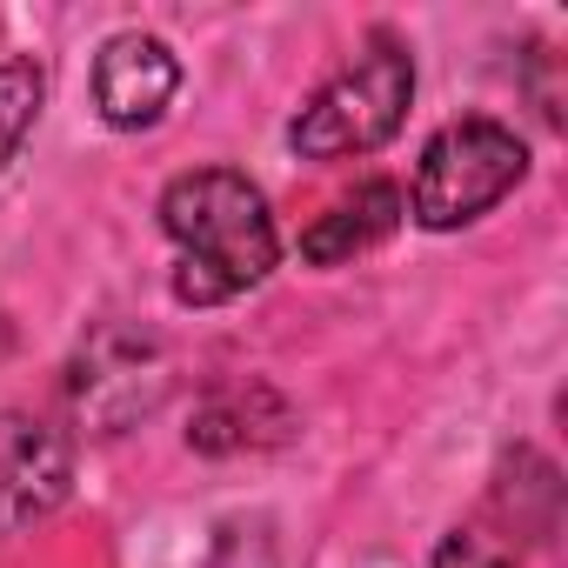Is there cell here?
Returning <instances> with one entry per match:
<instances>
[{"label":"cell","mask_w":568,"mask_h":568,"mask_svg":"<svg viewBox=\"0 0 568 568\" xmlns=\"http://www.w3.org/2000/svg\"><path fill=\"white\" fill-rule=\"evenodd\" d=\"M161 234L174 241V302L221 308L274 274L281 234L267 194L241 168H194L161 187Z\"/></svg>","instance_id":"6da1fadb"},{"label":"cell","mask_w":568,"mask_h":568,"mask_svg":"<svg viewBox=\"0 0 568 568\" xmlns=\"http://www.w3.org/2000/svg\"><path fill=\"white\" fill-rule=\"evenodd\" d=\"M408 101H415V54L402 34L375 28L362 41V54L348 68H335L308 108L288 121V148L302 161H355V154H375L402 134L408 121Z\"/></svg>","instance_id":"7a4b0ae2"},{"label":"cell","mask_w":568,"mask_h":568,"mask_svg":"<svg viewBox=\"0 0 568 568\" xmlns=\"http://www.w3.org/2000/svg\"><path fill=\"white\" fill-rule=\"evenodd\" d=\"M521 181H528V141L495 114H462L442 134H428L402 201L428 234H455L475 227L488 207H501Z\"/></svg>","instance_id":"3957f363"},{"label":"cell","mask_w":568,"mask_h":568,"mask_svg":"<svg viewBox=\"0 0 568 568\" xmlns=\"http://www.w3.org/2000/svg\"><path fill=\"white\" fill-rule=\"evenodd\" d=\"M174 388V355L134 322H101L68 362V408L88 435H128Z\"/></svg>","instance_id":"277c9868"},{"label":"cell","mask_w":568,"mask_h":568,"mask_svg":"<svg viewBox=\"0 0 568 568\" xmlns=\"http://www.w3.org/2000/svg\"><path fill=\"white\" fill-rule=\"evenodd\" d=\"M68 495H74V435L41 415L0 408V541L48 521Z\"/></svg>","instance_id":"5b68a950"},{"label":"cell","mask_w":568,"mask_h":568,"mask_svg":"<svg viewBox=\"0 0 568 568\" xmlns=\"http://www.w3.org/2000/svg\"><path fill=\"white\" fill-rule=\"evenodd\" d=\"M174 94H181V61H174V48L161 34L128 28V34L101 41V54H94V108H101L108 128L141 134L174 108Z\"/></svg>","instance_id":"8992f818"},{"label":"cell","mask_w":568,"mask_h":568,"mask_svg":"<svg viewBox=\"0 0 568 568\" xmlns=\"http://www.w3.org/2000/svg\"><path fill=\"white\" fill-rule=\"evenodd\" d=\"M295 435V415L267 382H234V388H207L194 422H187V442L201 455H241V448H274Z\"/></svg>","instance_id":"52a82bcc"},{"label":"cell","mask_w":568,"mask_h":568,"mask_svg":"<svg viewBox=\"0 0 568 568\" xmlns=\"http://www.w3.org/2000/svg\"><path fill=\"white\" fill-rule=\"evenodd\" d=\"M402 221H408L402 187H395V181H362L348 201H335V207L302 234V261H308V267H342V261L382 247Z\"/></svg>","instance_id":"ba28073f"},{"label":"cell","mask_w":568,"mask_h":568,"mask_svg":"<svg viewBox=\"0 0 568 568\" xmlns=\"http://www.w3.org/2000/svg\"><path fill=\"white\" fill-rule=\"evenodd\" d=\"M495 508L508 515L515 535L548 541L555 521H561V475H555V462L535 455V448H508L501 475H495Z\"/></svg>","instance_id":"9c48e42d"},{"label":"cell","mask_w":568,"mask_h":568,"mask_svg":"<svg viewBox=\"0 0 568 568\" xmlns=\"http://www.w3.org/2000/svg\"><path fill=\"white\" fill-rule=\"evenodd\" d=\"M41 101H48V74H41V61H0V174H8V161H14L21 141L34 134Z\"/></svg>","instance_id":"30bf717a"},{"label":"cell","mask_w":568,"mask_h":568,"mask_svg":"<svg viewBox=\"0 0 568 568\" xmlns=\"http://www.w3.org/2000/svg\"><path fill=\"white\" fill-rule=\"evenodd\" d=\"M428 568H521V561H515V541H501L488 528H448L442 548L428 555Z\"/></svg>","instance_id":"8fae6325"}]
</instances>
